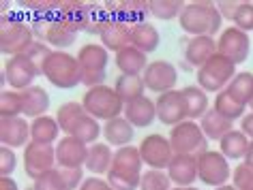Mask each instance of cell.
I'll return each mask as SVG.
<instances>
[{
    "label": "cell",
    "mask_w": 253,
    "mask_h": 190,
    "mask_svg": "<svg viewBox=\"0 0 253 190\" xmlns=\"http://www.w3.org/2000/svg\"><path fill=\"white\" fill-rule=\"evenodd\" d=\"M142 167L144 160L140 156V148L125 145V148H118L114 152V160L105 180L110 182L114 190H137L144 173Z\"/></svg>",
    "instance_id": "1"
},
{
    "label": "cell",
    "mask_w": 253,
    "mask_h": 190,
    "mask_svg": "<svg viewBox=\"0 0 253 190\" xmlns=\"http://www.w3.org/2000/svg\"><path fill=\"white\" fill-rule=\"evenodd\" d=\"M178 22L182 32L191 36H214L221 30L223 17L217 4L211 0H193V2H187Z\"/></svg>",
    "instance_id": "2"
},
{
    "label": "cell",
    "mask_w": 253,
    "mask_h": 190,
    "mask_svg": "<svg viewBox=\"0 0 253 190\" xmlns=\"http://www.w3.org/2000/svg\"><path fill=\"white\" fill-rule=\"evenodd\" d=\"M43 77L49 84L60 88V90H71V88L82 84V68L78 62V56H71L69 52H54L43 62Z\"/></svg>",
    "instance_id": "3"
},
{
    "label": "cell",
    "mask_w": 253,
    "mask_h": 190,
    "mask_svg": "<svg viewBox=\"0 0 253 190\" xmlns=\"http://www.w3.org/2000/svg\"><path fill=\"white\" fill-rule=\"evenodd\" d=\"M33 24L15 15H2V22H0V52L9 56V58L11 56H22L33 47Z\"/></svg>",
    "instance_id": "4"
},
{
    "label": "cell",
    "mask_w": 253,
    "mask_h": 190,
    "mask_svg": "<svg viewBox=\"0 0 253 190\" xmlns=\"http://www.w3.org/2000/svg\"><path fill=\"white\" fill-rule=\"evenodd\" d=\"M82 105H84L88 116H92L94 120H105V122H110L114 118H120L125 113L123 98L118 96V92L112 86H105V84L86 90L84 98H82Z\"/></svg>",
    "instance_id": "5"
},
{
    "label": "cell",
    "mask_w": 253,
    "mask_h": 190,
    "mask_svg": "<svg viewBox=\"0 0 253 190\" xmlns=\"http://www.w3.org/2000/svg\"><path fill=\"white\" fill-rule=\"evenodd\" d=\"M78 62L82 68V84H84L88 90L97 86H103L105 81V68L107 62H110V52L97 43H86V45L80 47L78 54Z\"/></svg>",
    "instance_id": "6"
},
{
    "label": "cell",
    "mask_w": 253,
    "mask_h": 190,
    "mask_svg": "<svg viewBox=\"0 0 253 190\" xmlns=\"http://www.w3.org/2000/svg\"><path fill=\"white\" fill-rule=\"evenodd\" d=\"M33 32H35V36H39L43 43L54 47L56 52H65L67 47L75 45V39H78V32L73 30L71 24H67L58 15L37 17L33 22Z\"/></svg>",
    "instance_id": "7"
},
{
    "label": "cell",
    "mask_w": 253,
    "mask_h": 190,
    "mask_svg": "<svg viewBox=\"0 0 253 190\" xmlns=\"http://www.w3.org/2000/svg\"><path fill=\"white\" fill-rule=\"evenodd\" d=\"M236 77V64L221 54L212 56L202 68H198V86L206 92H221Z\"/></svg>",
    "instance_id": "8"
},
{
    "label": "cell",
    "mask_w": 253,
    "mask_h": 190,
    "mask_svg": "<svg viewBox=\"0 0 253 190\" xmlns=\"http://www.w3.org/2000/svg\"><path fill=\"white\" fill-rule=\"evenodd\" d=\"M169 143H172L174 154H189L198 156L202 152L208 150V139L202 130V126L193 120H185L178 126L169 130Z\"/></svg>",
    "instance_id": "9"
},
{
    "label": "cell",
    "mask_w": 253,
    "mask_h": 190,
    "mask_svg": "<svg viewBox=\"0 0 253 190\" xmlns=\"http://www.w3.org/2000/svg\"><path fill=\"white\" fill-rule=\"evenodd\" d=\"M195 162H198V180L202 184L219 188L230 182V177H232L230 160H227L221 152L206 150L195 156Z\"/></svg>",
    "instance_id": "10"
},
{
    "label": "cell",
    "mask_w": 253,
    "mask_h": 190,
    "mask_svg": "<svg viewBox=\"0 0 253 190\" xmlns=\"http://www.w3.org/2000/svg\"><path fill=\"white\" fill-rule=\"evenodd\" d=\"M41 68L35 64L33 60L28 58L26 54L22 56H11L4 62V68H2V84H9L11 90H28V88L35 86V79L39 77Z\"/></svg>",
    "instance_id": "11"
},
{
    "label": "cell",
    "mask_w": 253,
    "mask_h": 190,
    "mask_svg": "<svg viewBox=\"0 0 253 190\" xmlns=\"http://www.w3.org/2000/svg\"><path fill=\"white\" fill-rule=\"evenodd\" d=\"M54 167H58V162H56V145L30 141L24 148V171L33 182H37L41 175H45Z\"/></svg>",
    "instance_id": "12"
},
{
    "label": "cell",
    "mask_w": 253,
    "mask_h": 190,
    "mask_svg": "<svg viewBox=\"0 0 253 190\" xmlns=\"http://www.w3.org/2000/svg\"><path fill=\"white\" fill-rule=\"evenodd\" d=\"M217 54H221L223 58L232 60L234 64H243L251 54V39L249 34L243 32L240 28L232 26L221 30L219 39H217Z\"/></svg>",
    "instance_id": "13"
},
{
    "label": "cell",
    "mask_w": 253,
    "mask_h": 190,
    "mask_svg": "<svg viewBox=\"0 0 253 190\" xmlns=\"http://www.w3.org/2000/svg\"><path fill=\"white\" fill-rule=\"evenodd\" d=\"M140 148V156L144 164H148V169H161V171H168L172 158L176 156L174 150H172V143L169 139H166L163 135H148L142 139V143L137 145Z\"/></svg>",
    "instance_id": "14"
},
{
    "label": "cell",
    "mask_w": 253,
    "mask_h": 190,
    "mask_svg": "<svg viewBox=\"0 0 253 190\" xmlns=\"http://www.w3.org/2000/svg\"><path fill=\"white\" fill-rule=\"evenodd\" d=\"M144 84H146V90L157 92V94H166L172 92L176 81H178V71L172 62L168 60H155L146 66V71L142 75Z\"/></svg>",
    "instance_id": "15"
},
{
    "label": "cell",
    "mask_w": 253,
    "mask_h": 190,
    "mask_svg": "<svg viewBox=\"0 0 253 190\" xmlns=\"http://www.w3.org/2000/svg\"><path fill=\"white\" fill-rule=\"evenodd\" d=\"M157 105V120L166 126H178L180 122L189 120L187 113V100L182 96V90H172L166 94H159V98L155 100Z\"/></svg>",
    "instance_id": "16"
},
{
    "label": "cell",
    "mask_w": 253,
    "mask_h": 190,
    "mask_svg": "<svg viewBox=\"0 0 253 190\" xmlns=\"http://www.w3.org/2000/svg\"><path fill=\"white\" fill-rule=\"evenodd\" d=\"M84 182V169L54 167L33 184V190H75Z\"/></svg>",
    "instance_id": "17"
},
{
    "label": "cell",
    "mask_w": 253,
    "mask_h": 190,
    "mask_svg": "<svg viewBox=\"0 0 253 190\" xmlns=\"http://www.w3.org/2000/svg\"><path fill=\"white\" fill-rule=\"evenodd\" d=\"M88 158V145L71 135L62 137L56 143V162L65 169H82Z\"/></svg>",
    "instance_id": "18"
},
{
    "label": "cell",
    "mask_w": 253,
    "mask_h": 190,
    "mask_svg": "<svg viewBox=\"0 0 253 190\" xmlns=\"http://www.w3.org/2000/svg\"><path fill=\"white\" fill-rule=\"evenodd\" d=\"M30 124L24 116L0 118V143L4 148H26L30 143Z\"/></svg>",
    "instance_id": "19"
},
{
    "label": "cell",
    "mask_w": 253,
    "mask_h": 190,
    "mask_svg": "<svg viewBox=\"0 0 253 190\" xmlns=\"http://www.w3.org/2000/svg\"><path fill=\"white\" fill-rule=\"evenodd\" d=\"M212 56H217V41H214V36H191L187 41L185 45L187 66L202 68Z\"/></svg>",
    "instance_id": "20"
},
{
    "label": "cell",
    "mask_w": 253,
    "mask_h": 190,
    "mask_svg": "<svg viewBox=\"0 0 253 190\" xmlns=\"http://www.w3.org/2000/svg\"><path fill=\"white\" fill-rule=\"evenodd\" d=\"M168 175L176 188L193 186V182L198 180V162H195V156L176 154L168 167Z\"/></svg>",
    "instance_id": "21"
},
{
    "label": "cell",
    "mask_w": 253,
    "mask_h": 190,
    "mask_svg": "<svg viewBox=\"0 0 253 190\" xmlns=\"http://www.w3.org/2000/svg\"><path fill=\"white\" fill-rule=\"evenodd\" d=\"M131 32H133V26L120 20H112L105 26V30L99 34L101 45H103L107 52H123L125 47L131 45Z\"/></svg>",
    "instance_id": "22"
},
{
    "label": "cell",
    "mask_w": 253,
    "mask_h": 190,
    "mask_svg": "<svg viewBox=\"0 0 253 190\" xmlns=\"http://www.w3.org/2000/svg\"><path fill=\"white\" fill-rule=\"evenodd\" d=\"M123 116L133 124V128H148L157 120V105H155V100H150L148 96L135 98L125 105Z\"/></svg>",
    "instance_id": "23"
},
{
    "label": "cell",
    "mask_w": 253,
    "mask_h": 190,
    "mask_svg": "<svg viewBox=\"0 0 253 190\" xmlns=\"http://www.w3.org/2000/svg\"><path fill=\"white\" fill-rule=\"evenodd\" d=\"M135 135L133 124L129 122L125 116L114 118L110 122L103 124V137L107 145H114V148H125V145H131Z\"/></svg>",
    "instance_id": "24"
},
{
    "label": "cell",
    "mask_w": 253,
    "mask_h": 190,
    "mask_svg": "<svg viewBox=\"0 0 253 190\" xmlns=\"http://www.w3.org/2000/svg\"><path fill=\"white\" fill-rule=\"evenodd\" d=\"M22 96V116L24 118H41L45 116L47 109H49V94L43 90L39 86H33L28 90H22L20 92Z\"/></svg>",
    "instance_id": "25"
},
{
    "label": "cell",
    "mask_w": 253,
    "mask_h": 190,
    "mask_svg": "<svg viewBox=\"0 0 253 190\" xmlns=\"http://www.w3.org/2000/svg\"><path fill=\"white\" fill-rule=\"evenodd\" d=\"M148 64H150L148 56L133 45L125 47L123 52L116 54V66L123 75H137V77H142Z\"/></svg>",
    "instance_id": "26"
},
{
    "label": "cell",
    "mask_w": 253,
    "mask_h": 190,
    "mask_svg": "<svg viewBox=\"0 0 253 190\" xmlns=\"http://www.w3.org/2000/svg\"><path fill=\"white\" fill-rule=\"evenodd\" d=\"M159 43H161V34H159V30H157L155 24L142 22V24H135L133 26V32H131V45L137 47L140 52H144L146 56L153 54V52H157Z\"/></svg>",
    "instance_id": "27"
},
{
    "label": "cell",
    "mask_w": 253,
    "mask_h": 190,
    "mask_svg": "<svg viewBox=\"0 0 253 190\" xmlns=\"http://www.w3.org/2000/svg\"><path fill=\"white\" fill-rule=\"evenodd\" d=\"M150 15V0H123V2H116V13H114V20L126 22L131 26L135 24L146 22V17Z\"/></svg>",
    "instance_id": "28"
},
{
    "label": "cell",
    "mask_w": 253,
    "mask_h": 190,
    "mask_svg": "<svg viewBox=\"0 0 253 190\" xmlns=\"http://www.w3.org/2000/svg\"><path fill=\"white\" fill-rule=\"evenodd\" d=\"M114 152L107 143H92L88 145V158H86V169L92 175H107V171L112 167Z\"/></svg>",
    "instance_id": "29"
},
{
    "label": "cell",
    "mask_w": 253,
    "mask_h": 190,
    "mask_svg": "<svg viewBox=\"0 0 253 190\" xmlns=\"http://www.w3.org/2000/svg\"><path fill=\"white\" fill-rule=\"evenodd\" d=\"M249 137L243 130H232L219 141V152L227 160H245L247 150H249Z\"/></svg>",
    "instance_id": "30"
},
{
    "label": "cell",
    "mask_w": 253,
    "mask_h": 190,
    "mask_svg": "<svg viewBox=\"0 0 253 190\" xmlns=\"http://www.w3.org/2000/svg\"><path fill=\"white\" fill-rule=\"evenodd\" d=\"M88 116L84 105L78 103V100H69V103L60 105L58 111H56V122H58L60 130L67 132V135H73V130L78 128V124Z\"/></svg>",
    "instance_id": "31"
},
{
    "label": "cell",
    "mask_w": 253,
    "mask_h": 190,
    "mask_svg": "<svg viewBox=\"0 0 253 190\" xmlns=\"http://www.w3.org/2000/svg\"><path fill=\"white\" fill-rule=\"evenodd\" d=\"M200 126H202V130H204L206 139H212V141H221L227 132L234 130V122H232V120L223 118L221 113H217L214 109L206 111V116L200 120Z\"/></svg>",
    "instance_id": "32"
},
{
    "label": "cell",
    "mask_w": 253,
    "mask_h": 190,
    "mask_svg": "<svg viewBox=\"0 0 253 190\" xmlns=\"http://www.w3.org/2000/svg\"><path fill=\"white\" fill-rule=\"evenodd\" d=\"M58 135H60V126L56 122V118L41 116L33 120V124H30V141H35V143L52 145L58 139Z\"/></svg>",
    "instance_id": "33"
},
{
    "label": "cell",
    "mask_w": 253,
    "mask_h": 190,
    "mask_svg": "<svg viewBox=\"0 0 253 190\" xmlns=\"http://www.w3.org/2000/svg\"><path fill=\"white\" fill-rule=\"evenodd\" d=\"M182 96H185V100H187L189 120L195 122V120H202L206 116L208 105H211L206 90H202L200 86H187V88H182Z\"/></svg>",
    "instance_id": "34"
},
{
    "label": "cell",
    "mask_w": 253,
    "mask_h": 190,
    "mask_svg": "<svg viewBox=\"0 0 253 190\" xmlns=\"http://www.w3.org/2000/svg\"><path fill=\"white\" fill-rule=\"evenodd\" d=\"M212 109L221 113L223 118L227 120H243L247 116V105H243L240 100H236L227 90H221L217 96H214V103H212Z\"/></svg>",
    "instance_id": "35"
},
{
    "label": "cell",
    "mask_w": 253,
    "mask_h": 190,
    "mask_svg": "<svg viewBox=\"0 0 253 190\" xmlns=\"http://www.w3.org/2000/svg\"><path fill=\"white\" fill-rule=\"evenodd\" d=\"M114 90L118 92V96L123 98V103H131L135 98H142L144 92H146V84H144L142 77L137 75H120L114 84Z\"/></svg>",
    "instance_id": "36"
},
{
    "label": "cell",
    "mask_w": 253,
    "mask_h": 190,
    "mask_svg": "<svg viewBox=\"0 0 253 190\" xmlns=\"http://www.w3.org/2000/svg\"><path fill=\"white\" fill-rule=\"evenodd\" d=\"M236 100L247 107H253V75L251 73H236V77L225 88Z\"/></svg>",
    "instance_id": "37"
},
{
    "label": "cell",
    "mask_w": 253,
    "mask_h": 190,
    "mask_svg": "<svg viewBox=\"0 0 253 190\" xmlns=\"http://www.w3.org/2000/svg\"><path fill=\"white\" fill-rule=\"evenodd\" d=\"M185 7L187 2H182V0H150V15L161 22L180 20Z\"/></svg>",
    "instance_id": "38"
},
{
    "label": "cell",
    "mask_w": 253,
    "mask_h": 190,
    "mask_svg": "<svg viewBox=\"0 0 253 190\" xmlns=\"http://www.w3.org/2000/svg\"><path fill=\"white\" fill-rule=\"evenodd\" d=\"M99 135H103V126H99V120H94L92 116H86L78 124V128L73 130L71 137L80 139V141L86 143V145H92V143H97Z\"/></svg>",
    "instance_id": "39"
},
{
    "label": "cell",
    "mask_w": 253,
    "mask_h": 190,
    "mask_svg": "<svg viewBox=\"0 0 253 190\" xmlns=\"http://www.w3.org/2000/svg\"><path fill=\"white\" fill-rule=\"evenodd\" d=\"M140 190H172V180H169L168 171L148 169L142 173Z\"/></svg>",
    "instance_id": "40"
},
{
    "label": "cell",
    "mask_w": 253,
    "mask_h": 190,
    "mask_svg": "<svg viewBox=\"0 0 253 190\" xmlns=\"http://www.w3.org/2000/svg\"><path fill=\"white\" fill-rule=\"evenodd\" d=\"M22 116V96L17 90L0 92V118H15Z\"/></svg>",
    "instance_id": "41"
},
{
    "label": "cell",
    "mask_w": 253,
    "mask_h": 190,
    "mask_svg": "<svg viewBox=\"0 0 253 190\" xmlns=\"http://www.w3.org/2000/svg\"><path fill=\"white\" fill-rule=\"evenodd\" d=\"M232 24L243 30V32L249 34L253 30V2H247V0L238 2V9H236V15H234Z\"/></svg>",
    "instance_id": "42"
},
{
    "label": "cell",
    "mask_w": 253,
    "mask_h": 190,
    "mask_svg": "<svg viewBox=\"0 0 253 190\" xmlns=\"http://www.w3.org/2000/svg\"><path fill=\"white\" fill-rule=\"evenodd\" d=\"M232 182L236 190H253V167L249 164H238L232 173Z\"/></svg>",
    "instance_id": "43"
},
{
    "label": "cell",
    "mask_w": 253,
    "mask_h": 190,
    "mask_svg": "<svg viewBox=\"0 0 253 190\" xmlns=\"http://www.w3.org/2000/svg\"><path fill=\"white\" fill-rule=\"evenodd\" d=\"M20 7L33 11V13H37V17H52L56 15V11H58V2H37V0H22Z\"/></svg>",
    "instance_id": "44"
},
{
    "label": "cell",
    "mask_w": 253,
    "mask_h": 190,
    "mask_svg": "<svg viewBox=\"0 0 253 190\" xmlns=\"http://www.w3.org/2000/svg\"><path fill=\"white\" fill-rule=\"evenodd\" d=\"M52 52H54V49L49 47L47 43H43V41H35V43H33V47H30L28 52H26V56L35 62L37 66L41 68V73H43V62L47 60V56L52 54Z\"/></svg>",
    "instance_id": "45"
},
{
    "label": "cell",
    "mask_w": 253,
    "mask_h": 190,
    "mask_svg": "<svg viewBox=\"0 0 253 190\" xmlns=\"http://www.w3.org/2000/svg\"><path fill=\"white\" fill-rule=\"evenodd\" d=\"M17 167V156L11 148H0V177H9Z\"/></svg>",
    "instance_id": "46"
},
{
    "label": "cell",
    "mask_w": 253,
    "mask_h": 190,
    "mask_svg": "<svg viewBox=\"0 0 253 190\" xmlns=\"http://www.w3.org/2000/svg\"><path fill=\"white\" fill-rule=\"evenodd\" d=\"M110 182L107 180H101L99 175H94V177H88V180L82 182V186L80 190H110Z\"/></svg>",
    "instance_id": "47"
},
{
    "label": "cell",
    "mask_w": 253,
    "mask_h": 190,
    "mask_svg": "<svg viewBox=\"0 0 253 190\" xmlns=\"http://www.w3.org/2000/svg\"><path fill=\"white\" fill-rule=\"evenodd\" d=\"M217 9H219V13H221L223 20L234 22V15H236V9H238V2H232V0H219Z\"/></svg>",
    "instance_id": "48"
},
{
    "label": "cell",
    "mask_w": 253,
    "mask_h": 190,
    "mask_svg": "<svg viewBox=\"0 0 253 190\" xmlns=\"http://www.w3.org/2000/svg\"><path fill=\"white\" fill-rule=\"evenodd\" d=\"M240 130H243L245 135L253 141V111H251V113H247V116L240 120Z\"/></svg>",
    "instance_id": "49"
},
{
    "label": "cell",
    "mask_w": 253,
    "mask_h": 190,
    "mask_svg": "<svg viewBox=\"0 0 253 190\" xmlns=\"http://www.w3.org/2000/svg\"><path fill=\"white\" fill-rule=\"evenodd\" d=\"M0 190H20V188H17V182L9 175V177H0Z\"/></svg>",
    "instance_id": "50"
},
{
    "label": "cell",
    "mask_w": 253,
    "mask_h": 190,
    "mask_svg": "<svg viewBox=\"0 0 253 190\" xmlns=\"http://www.w3.org/2000/svg\"><path fill=\"white\" fill-rule=\"evenodd\" d=\"M245 164L253 167V141L249 143V150H247V156H245Z\"/></svg>",
    "instance_id": "51"
},
{
    "label": "cell",
    "mask_w": 253,
    "mask_h": 190,
    "mask_svg": "<svg viewBox=\"0 0 253 190\" xmlns=\"http://www.w3.org/2000/svg\"><path fill=\"white\" fill-rule=\"evenodd\" d=\"M214 190H236V188H234V184H225V186H219V188H214Z\"/></svg>",
    "instance_id": "52"
},
{
    "label": "cell",
    "mask_w": 253,
    "mask_h": 190,
    "mask_svg": "<svg viewBox=\"0 0 253 190\" xmlns=\"http://www.w3.org/2000/svg\"><path fill=\"white\" fill-rule=\"evenodd\" d=\"M172 190H200V188H193V186H187V188H172Z\"/></svg>",
    "instance_id": "53"
},
{
    "label": "cell",
    "mask_w": 253,
    "mask_h": 190,
    "mask_svg": "<svg viewBox=\"0 0 253 190\" xmlns=\"http://www.w3.org/2000/svg\"><path fill=\"white\" fill-rule=\"evenodd\" d=\"M110 190H114V188H110Z\"/></svg>",
    "instance_id": "54"
},
{
    "label": "cell",
    "mask_w": 253,
    "mask_h": 190,
    "mask_svg": "<svg viewBox=\"0 0 253 190\" xmlns=\"http://www.w3.org/2000/svg\"><path fill=\"white\" fill-rule=\"evenodd\" d=\"M251 109H253V107H251Z\"/></svg>",
    "instance_id": "55"
}]
</instances>
